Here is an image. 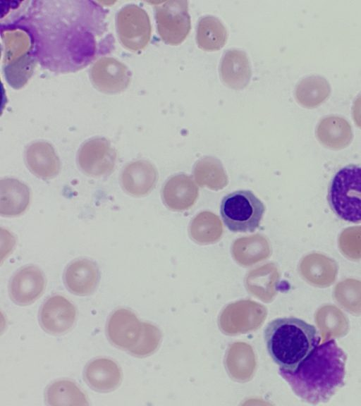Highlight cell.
<instances>
[{"instance_id":"obj_1","label":"cell","mask_w":361,"mask_h":406,"mask_svg":"<svg viewBox=\"0 0 361 406\" xmlns=\"http://www.w3.org/2000/svg\"><path fill=\"white\" fill-rule=\"evenodd\" d=\"M106 13L92 1L36 0L23 1L4 21L18 23L30 32L37 61L43 68L66 73L114 49Z\"/></svg>"},{"instance_id":"obj_2","label":"cell","mask_w":361,"mask_h":406,"mask_svg":"<svg viewBox=\"0 0 361 406\" xmlns=\"http://www.w3.org/2000/svg\"><path fill=\"white\" fill-rule=\"evenodd\" d=\"M345 352L330 339L317 346L292 371L279 369L296 396L312 404L326 402L344 385Z\"/></svg>"},{"instance_id":"obj_3","label":"cell","mask_w":361,"mask_h":406,"mask_svg":"<svg viewBox=\"0 0 361 406\" xmlns=\"http://www.w3.org/2000/svg\"><path fill=\"white\" fill-rule=\"evenodd\" d=\"M264 342L269 355L279 369L292 371L319 345L317 328L295 318H279L264 330Z\"/></svg>"},{"instance_id":"obj_4","label":"cell","mask_w":361,"mask_h":406,"mask_svg":"<svg viewBox=\"0 0 361 406\" xmlns=\"http://www.w3.org/2000/svg\"><path fill=\"white\" fill-rule=\"evenodd\" d=\"M3 72L14 89L24 87L33 74L37 58L30 32L21 24L1 22Z\"/></svg>"},{"instance_id":"obj_5","label":"cell","mask_w":361,"mask_h":406,"mask_svg":"<svg viewBox=\"0 0 361 406\" xmlns=\"http://www.w3.org/2000/svg\"><path fill=\"white\" fill-rule=\"evenodd\" d=\"M330 209L340 219L361 223V166L347 165L331 178L327 192Z\"/></svg>"},{"instance_id":"obj_6","label":"cell","mask_w":361,"mask_h":406,"mask_svg":"<svg viewBox=\"0 0 361 406\" xmlns=\"http://www.w3.org/2000/svg\"><path fill=\"white\" fill-rule=\"evenodd\" d=\"M265 211L264 204L250 190H238L226 195L221 215L232 232H253L258 228Z\"/></svg>"},{"instance_id":"obj_7","label":"cell","mask_w":361,"mask_h":406,"mask_svg":"<svg viewBox=\"0 0 361 406\" xmlns=\"http://www.w3.org/2000/svg\"><path fill=\"white\" fill-rule=\"evenodd\" d=\"M116 29L121 44L134 51L144 49L151 37L149 17L145 9L134 4L124 6L117 12Z\"/></svg>"},{"instance_id":"obj_8","label":"cell","mask_w":361,"mask_h":406,"mask_svg":"<svg viewBox=\"0 0 361 406\" xmlns=\"http://www.w3.org/2000/svg\"><path fill=\"white\" fill-rule=\"evenodd\" d=\"M154 8L157 31L161 39L171 44L182 42L191 27L188 1H159L155 3Z\"/></svg>"},{"instance_id":"obj_9","label":"cell","mask_w":361,"mask_h":406,"mask_svg":"<svg viewBox=\"0 0 361 406\" xmlns=\"http://www.w3.org/2000/svg\"><path fill=\"white\" fill-rule=\"evenodd\" d=\"M116 157V151L111 142L105 137H97L82 143L77 154V162L87 175L100 177L109 175L114 171Z\"/></svg>"},{"instance_id":"obj_10","label":"cell","mask_w":361,"mask_h":406,"mask_svg":"<svg viewBox=\"0 0 361 406\" xmlns=\"http://www.w3.org/2000/svg\"><path fill=\"white\" fill-rule=\"evenodd\" d=\"M93 86L106 94L124 91L131 80V73L122 62L111 56H102L96 60L90 70Z\"/></svg>"},{"instance_id":"obj_11","label":"cell","mask_w":361,"mask_h":406,"mask_svg":"<svg viewBox=\"0 0 361 406\" xmlns=\"http://www.w3.org/2000/svg\"><path fill=\"white\" fill-rule=\"evenodd\" d=\"M76 318L75 305L61 295H52L44 301L39 314L41 327L52 335H61L69 331Z\"/></svg>"},{"instance_id":"obj_12","label":"cell","mask_w":361,"mask_h":406,"mask_svg":"<svg viewBox=\"0 0 361 406\" xmlns=\"http://www.w3.org/2000/svg\"><path fill=\"white\" fill-rule=\"evenodd\" d=\"M45 286L46 281L41 269L33 265L26 266L18 270L11 279L9 296L16 304L26 306L42 295Z\"/></svg>"},{"instance_id":"obj_13","label":"cell","mask_w":361,"mask_h":406,"mask_svg":"<svg viewBox=\"0 0 361 406\" xmlns=\"http://www.w3.org/2000/svg\"><path fill=\"white\" fill-rule=\"evenodd\" d=\"M106 333L111 344L119 349L128 350L139 340L140 324L131 310L120 308L110 315Z\"/></svg>"},{"instance_id":"obj_14","label":"cell","mask_w":361,"mask_h":406,"mask_svg":"<svg viewBox=\"0 0 361 406\" xmlns=\"http://www.w3.org/2000/svg\"><path fill=\"white\" fill-rule=\"evenodd\" d=\"M100 279L97 264L88 259L71 262L63 273L64 284L69 292L78 296H87L97 289Z\"/></svg>"},{"instance_id":"obj_15","label":"cell","mask_w":361,"mask_h":406,"mask_svg":"<svg viewBox=\"0 0 361 406\" xmlns=\"http://www.w3.org/2000/svg\"><path fill=\"white\" fill-rule=\"evenodd\" d=\"M84 380L94 390L108 393L116 390L122 382V371L112 359L97 358L89 362L84 369Z\"/></svg>"},{"instance_id":"obj_16","label":"cell","mask_w":361,"mask_h":406,"mask_svg":"<svg viewBox=\"0 0 361 406\" xmlns=\"http://www.w3.org/2000/svg\"><path fill=\"white\" fill-rule=\"evenodd\" d=\"M158 173L154 166L146 160H137L123 168L121 183L123 190L135 197L145 196L155 187Z\"/></svg>"},{"instance_id":"obj_17","label":"cell","mask_w":361,"mask_h":406,"mask_svg":"<svg viewBox=\"0 0 361 406\" xmlns=\"http://www.w3.org/2000/svg\"><path fill=\"white\" fill-rule=\"evenodd\" d=\"M198 187L190 176L180 173L171 177L162 189L164 204L173 211H181L194 205L198 197Z\"/></svg>"},{"instance_id":"obj_18","label":"cell","mask_w":361,"mask_h":406,"mask_svg":"<svg viewBox=\"0 0 361 406\" xmlns=\"http://www.w3.org/2000/svg\"><path fill=\"white\" fill-rule=\"evenodd\" d=\"M25 160L32 173L42 179L56 177L61 169L60 160L54 147L45 141L31 143L25 149Z\"/></svg>"},{"instance_id":"obj_19","label":"cell","mask_w":361,"mask_h":406,"mask_svg":"<svg viewBox=\"0 0 361 406\" xmlns=\"http://www.w3.org/2000/svg\"><path fill=\"white\" fill-rule=\"evenodd\" d=\"M221 78L228 86L240 89L245 87L251 77V67L247 54L242 49L226 50L219 65Z\"/></svg>"},{"instance_id":"obj_20","label":"cell","mask_w":361,"mask_h":406,"mask_svg":"<svg viewBox=\"0 0 361 406\" xmlns=\"http://www.w3.org/2000/svg\"><path fill=\"white\" fill-rule=\"evenodd\" d=\"M30 192L28 187L15 178H6L0 181V214L16 216L29 206Z\"/></svg>"},{"instance_id":"obj_21","label":"cell","mask_w":361,"mask_h":406,"mask_svg":"<svg viewBox=\"0 0 361 406\" xmlns=\"http://www.w3.org/2000/svg\"><path fill=\"white\" fill-rule=\"evenodd\" d=\"M45 401L51 406L89 405L86 394L69 379H60L49 385L45 391Z\"/></svg>"},{"instance_id":"obj_22","label":"cell","mask_w":361,"mask_h":406,"mask_svg":"<svg viewBox=\"0 0 361 406\" xmlns=\"http://www.w3.org/2000/svg\"><path fill=\"white\" fill-rule=\"evenodd\" d=\"M227 37L226 28L217 17L207 15L199 19L196 40L200 48L210 51L219 49L225 44Z\"/></svg>"},{"instance_id":"obj_23","label":"cell","mask_w":361,"mask_h":406,"mask_svg":"<svg viewBox=\"0 0 361 406\" xmlns=\"http://www.w3.org/2000/svg\"><path fill=\"white\" fill-rule=\"evenodd\" d=\"M193 176L200 187L214 190L225 187L228 177L221 162L216 158L205 156L199 159L194 166Z\"/></svg>"},{"instance_id":"obj_24","label":"cell","mask_w":361,"mask_h":406,"mask_svg":"<svg viewBox=\"0 0 361 406\" xmlns=\"http://www.w3.org/2000/svg\"><path fill=\"white\" fill-rule=\"evenodd\" d=\"M330 92L331 87L326 78L320 75H310L298 82L295 93L300 104L312 108L324 101Z\"/></svg>"},{"instance_id":"obj_25","label":"cell","mask_w":361,"mask_h":406,"mask_svg":"<svg viewBox=\"0 0 361 406\" xmlns=\"http://www.w3.org/2000/svg\"><path fill=\"white\" fill-rule=\"evenodd\" d=\"M317 134L322 142L334 147L345 146L352 136L348 122L338 116H329L323 118L319 123Z\"/></svg>"},{"instance_id":"obj_26","label":"cell","mask_w":361,"mask_h":406,"mask_svg":"<svg viewBox=\"0 0 361 406\" xmlns=\"http://www.w3.org/2000/svg\"><path fill=\"white\" fill-rule=\"evenodd\" d=\"M191 238L200 243L218 240L223 233L219 218L211 211H202L192 219L189 228Z\"/></svg>"},{"instance_id":"obj_27","label":"cell","mask_w":361,"mask_h":406,"mask_svg":"<svg viewBox=\"0 0 361 406\" xmlns=\"http://www.w3.org/2000/svg\"><path fill=\"white\" fill-rule=\"evenodd\" d=\"M354 121L361 127V93L355 98L352 107Z\"/></svg>"}]
</instances>
